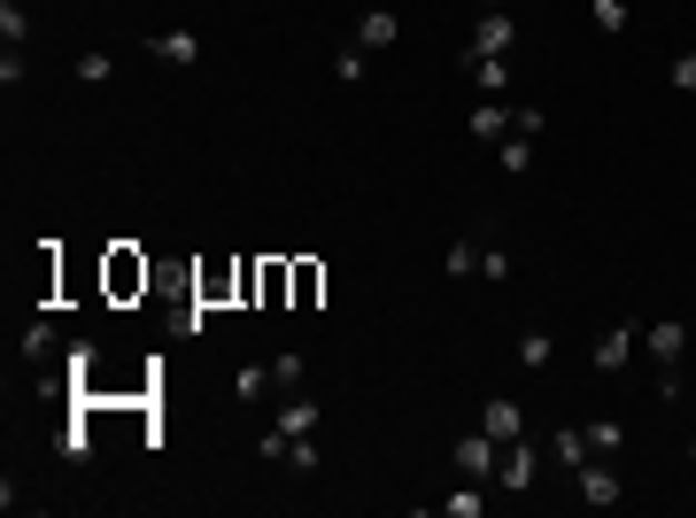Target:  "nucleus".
I'll list each match as a JSON object with an SVG mask.
<instances>
[{
    "label": "nucleus",
    "mask_w": 696,
    "mask_h": 518,
    "mask_svg": "<svg viewBox=\"0 0 696 518\" xmlns=\"http://www.w3.org/2000/svg\"><path fill=\"white\" fill-rule=\"evenodd\" d=\"M682 348H689V318H658V326H643V356L658 363V395H682Z\"/></svg>",
    "instance_id": "obj_1"
},
{
    "label": "nucleus",
    "mask_w": 696,
    "mask_h": 518,
    "mask_svg": "<svg viewBox=\"0 0 696 518\" xmlns=\"http://www.w3.org/2000/svg\"><path fill=\"white\" fill-rule=\"evenodd\" d=\"M496 457H504V441H496L488 426H473V434H457V449H449V465H457V480H496Z\"/></svg>",
    "instance_id": "obj_2"
},
{
    "label": "nucleus",
    "mask_w": 696,
    "mask_h": 518,
    "mask_svg": "<svg viewBox=\"0 0 696 518\" xmlns=\"http://www.w3.org/2000/svg\"><path fill=\"white\" fill-rule=\"evenodd\" d=\"M573 488H580L588 511H612V504L627 496V488H619V457H588V465L573 472Z\"/></svg>",
    "instance_id": "obj_3"
},
{
    "label": "nucleus",
    "mask_w": 696,
    "mask_h": 518,
    "mask_svg": "<svg viewBox=\"0 0 696 518\" xmlns=\"http://www.w3.org/2000/svg\"><path fill=\"white\" fill-rule=\"evenodd\" d=\"M465 47H473V54H511V47H519V23H511V8H480Z\"/></svg>",
    "instance_id": "obj_4"
},
{
    "label": "nucleus",
    "mask_w": 696,
    "mask_h": 518,
    "mask_svg": "<svg viewBox=\"0 0 696 518\" xmlns=\"http://www.w3.org/2000/svg\"><path fill=\"white\" fill-rule=\"evenodd\" d=\"M318 418H326V402H318L310 387H295V395H279V418H271V426H279L287 441H302V434H318Z\"/></svg>",
    "instance_id": "obj_5"
},
{
    "label": "nucleus",
    "mask_w": 696,
    "mask_h": 518,
    "mask_svg": "<svg viewBox=\"0 0 696 518\" xmlns=\"http://www.w3.org/2000/svg\"><path fill=\"white\" fill-rule=\"evenodd\" d=\"M534 472H541V457H534V441H504V457H496V480H504V496H526L534 488Z\"/></svg>",
    "instance_id": "obj_6"
},
{
    "label": "nucleus",
    "mask_w": 696,
    "mask_h": 518,
    "mask_svg": "<svg viewBox=\"0 0 696 518\" xmlns=\"http://www.w3.org/2000/svg\"><path fill=\"white\" fill-rule=\"evenodd\" d=\"M465 78H473V93H480V101H504L511 62H504V54H473V47H465Z\"/></svg>",
    "instance_id": "obj_7"
},
{
    "label": "nucleus",
    "mask_w": 696,
    "mask_h": 518,
    "mask_svg": "<svg viewBox=\"0 0 696 518\" xmlns=\"http://www.w3.org/2000/svg\"><path fill=\"white\" fill-rule=\"evenodd\" d=\"M402 39V16L395 8H364V23H356V47H371V54H387Z\"/></svg>",
    "instance_id": "obj_8"
},
{
    "label": "nucleus",
    "mask_w": 696,
    "mask_h": 518,
    "mask_svg": "<svg viewBox=\"0 0 696 518\" xmlns=\"http://www.w3.org/2000/svg\"><path fill=\"white\" fill-rule=\"evenodd\" d=\"M480 426H488L496 441H519V434H526V410L511 402V395H488V402H480Z\"/></svg>",
    "instance_id": "obj_9"
},
{
    "label": "nucleus",
    "mask_w": 696,
    "mask_h": 518,
    "mask_svg": "<svg viewBox=\"0 0 696 518\" xmlns=\"http://www.w3.org/2000/svg\"><path fill=\"white\" fill-rule=\"evenodd\" d=\"M148 54H156V62H171V70H186V62H201V31H156V39H148Z\"/></svg>",
    "instance_id": "obj_10"
},
{
    "label": "nucleus",
    "mask_w": 696,
    "mask_h": 518,
    "mask_svg": "<svg viewBox=\"0 0 696 518\" xmlns=\"http://www.w3.org/2000/svg\"><path fill=\"white\" fill-rule=\"evenodd\" d=\"M465 132H473V140H488V148H496V140H511V109H504V101H480V109H473V117H465Z\"/></svg>",
    "instance_id": "obj_11"
},
{
    "label": "nucleus",
    "mask_w": 696,
    "mask_h": 518,
    "mask_svg": "<svg viewBox=\"0 0 696 518\" xmlns=\"http://www.w3.org/2000/svg\"><path fill=\"white\" fill-rule=\"evenodd\" d=\"M264 395H279V387H271V363H240V371H232V402L256 410Z\"/></svg>",
    "instance_id": "obj_12"
},
{
    "label": "nucleus",
    "mask_w": 696,
    "mask_h": 518,
    "mask_svg": "<svg viewBox=\"0 0 696 518\" xmlns=\"http://www.w3.org/2000/svg\"><path fill=\"white\" fill-rule=\"evenodd\" d=\"M549 457H557L565 472H580V465L596 457V449H588V426H557V434H549Z\"/></svg>",
    "instance_id": "obj_13"
},
{
    "label": "nucleus",
    "mask_w": 696,
    "mask_h": 518,
    "mask_svg": "<svg viewBox=\"0 0 696 518\" xmlns=\"http://www.w3.org/2000/svg\"><path fill=\"white\" fill-rule=\"evenodd\" d=\"M627 356H635V326L596 333V371H627Z\"/></svg>",
    "instance_id": "obj_14"
},
{
    "label": "nucleus",
    "mask_w": 696,
    "mask_h": 518,
    "mask_svg": "<svg viewBox=\"0 0 696 518\" xmlns=\"http://www.w3.org/2000/svg\"><path fill=\"white\" fill-rule=\"evenodd\" d=\"M271 387H279V395L310 387V356H302V348H279V356H271Z\"/></svg>",
    "instance_id": "obj_15"
},
{
    "label": "nucleus",
    "mask_w": 696,
    "mask_h": 518,
    "mask_svg": "<svg viewBox=\"0 0 696 518\" xmlns=\"http://www.w3.org/2000/svg\"><path fill=\"white\" fill-rule=\"evenodd\" d=\"M54 457H62V465H86V457H93V434H86V418H70V426L54 434Z\"/></svg>",
    "instance_id": "obj_16"
},
{
    "label": "nucleus",
    "mask_w": 696,
    "mask_h": 518,
    "mask_svg": "<svg viewBox=\"0 0 696 518\" xmlns=\"http://www.w3.org/2000/svg\"><path fill=\"white\" fill-rule=\"evenodd\" d=\"M588 23H596L604 39H619V31L635 23V8H627V0H588Z\"/></svg>",
    "instance_id": "obj_17"
},
{
    "label": "nucleus",
    "mask_w": 696,
    "mask_h": 518,
    "mask_svg": "<svg viewBox=\"0 0 696 518\" xmlns=\"http://www.w3.org/2000/svg\"><path fill=\"white\" fill-rule=\"evenodd\" d=\"M364 70H371V47H356V39L334 47V78H341V86H364Z\"/></svg>",
    "instance_id": "obj_18"
},
{
    "label": "nucleus",
    "mask_w": 696,
    "mask_h": 518,
    "mask_svg": "<svg viewBox=\"0 0 696 518\" xmlns=\"http://www.w3.org/2000/svg\"><path fill=\"white\" fill-rule=\"evenodd\" d=\"M109 287H117V295L148 287V263H132V248H117V256H109Z\"/></svg>",
    "instance_id": "obj_19"
},
{
    "label": "nucleus",
    "mask_w": 696,
    "mask_h": 518,
    "mask_svg": "<svg viewBox=\"0 0 696 518\" xmlns=\"http://www.w3.org/2000/svg\"><path fill=\"white\" fill-rule=\"evenodd\" d=\"M588 449H596V457H619V449H627V426H619V418H588Z\"/></svg>",
    "instance_id": "obj_20"
},
{
    "label": "nucleus",
    "mask_w": 696,
    "mask_h": 518,
    "mask_svg": "<svg viewBox=\"0 0 696 518\" xmlns=\"http://www.w3.org/2000/svg\"><path fill=\"white\" fill-rule=\"evenodd\" d=\"M496 163H504V178H526V171H534V140H519V132L496 140Z\"/></svg>",
    "instance_id": "obj_21"
},
{
    "label": "nucleus",
    "mask_w": 696,
    "mask_h": 518,
    "mask_svg": "<svg viewBox=\"0 0 696 518\" xmlns=\"http://www.w3.org/2000/svg\"><path fill=\"white\" fill-rule=\"evenodd\" d=\"M549 356H557V333H549V326H534V333L519 341V363H526V371H541Z\"/></svg>",
    "instance_id": "obj_22"
},
{
    "label": "nucleus",
    "mask_w": 696,
    "mask_h": 518,
    "mask_svg": "<svg viewBox=\"0 0 696 518\" xmlns=\"http://www.w3.org/2000/svg\"><path fill=\"white\" fill-rule=\"evenodd\" d=\"M54 348H62V333H54V326H47V318H39V326H31V333H23V363H47V356H54Z\"/></svg>",
    "instance_id": "obj_23"
},
{
    "label": "nucleus",
    "mask_w": 696,
    "mask_h": 518,
    "mask_svg": "<svg viewBox=\"0 0 696 518\" xmlns=\"http://www.w3.org/2000/svg\"><path fill=\"white\" fill-rule=\"evenodd\" d=\"M0 39H8V47H23V39H31V16H23V0H0Z\"/></svg>",
    "instance_id": "obj_24"
},
{
    "label": "nucleus",
    "mask_w": 696,
    "mask_h": 518,
    "mask_svg": "<svg viewBox=\"0 0 696 518\" xmlns=\"http://www.w3.org/2000/svg\"><path fill=\"white\" fill-rule=\"evenodd\" d=\"M441 511H449V518H480V511H488V496H480V480H465V488H457V496H449Z\"/></svg>",
    "instance_id": "obj_25"
},
{
    "label": "nucleus",
    "mask_w": 696,
    "mask_h": 518,
    "mask_svg": "<svg viewBox=\"0 0 696 518\" xmlns=\"http://www.w3.org/2000/svg\"><path fill=\"white\" fill-rule=\"evenodd\" d=\"M318 287H326V271H318V263H295V310H310Z\"/></svg>",
    "instance_id": "obj_26"
},
{
    "label": "nucleus",
    "mask_w": 696,
    "mask_h": 518,
    "mask_svg": "<svg viewBox=\"0 0 696 518\" xmlns=\"http://www.w3.org/2000/svg\"><path fill=\"white\" fill-rule=\"evenodd\" d=\"M511 132H519V140H541V132H549V117H541L534 101H519V109H511Z\"/></svg>",
    "instance_id": "obj_27"
},
{
    "label": "nucleus",
    "mask_w": 696,
    "mask_h": 518,
    "mask_svg": "<svg viewBox=\"0 0 696 518\" xmlns=\"http://www.w3.org/2000/svg\"><path fill=\"white\" fill-rule=\"evenodd\" d=\"M78 78H86V86H109V78H117V54H78Z\"/></svg>",
    "instance_id": "obj_28"
},
{
    "label": "nucleus",
    "mask_w": 696,
    "mask_h": 518,
    "mask_svg": "<svg viewBox=\"0 0 696 518\" xmlns=\"http://www.w3.org/2000/svg\"><path fill=\"white\" fill-rule=\"evenodd\" d=\"M480 271V248L473 240H449V279H473Z\"/></svg>",
    "instance_id": "obj_29"
},
{
    "label": "nucleus",
    "mask_w": 696,
    "mask_h": 518,
    "mask_svg": "<svg viewBox=\"0 0 696 518\" xmlns=\"http://www.w3.org/2000/svg\"><path fill=\"white\" fill-rule=\"evenodd\" d=\"M666 78H674V93H696V47H689V54H674V62H666Z\"/></svg>",
    "instance_id": "obj_30"
},
{
    "label": "nucleus",
    "mask_w": 696,
    "mask_h": 518,
    "mask_svg": "<svg viewBox=\"0 0 696 518\" xmlns=\"http://www.w3.org/2000/svg\"><path fill=\"white\" fill-rule=\"evenodd\" d=\"M480 279L504 287V279H511V248H480Z\"/></svg>",
    "instance_id": "obj_31"
},
{
    "label": "nucleus",
    "mask_w": 696,
    "mask_h": 518,
    "mask_svg": "<svg viewBox=\"0 0 696 518\" xmlns=\"http://www.w3.org/2000/svg\"><path fill=\"white\" fill-rule=\"evenodd\" d=\"M256 457H264V465H287V434L264 426V434H256Z\"/></svg>",
    "instance_id": "obj_32"
},
{
    "label": "nucleus",
    "mask_w": 696,
    "mask_h": 518,
    "mask_svg": "<svg viewBox=\"0 0 696 518\" xmlns=\"http://www.w3.org/2000/svg\"><path fill=\"white\" fill-rule=\"evenodd\" d=\"M318 457H326V449H318L310 434H302V441H287V465H295V472H318Z\"/></svg>",
    "instance_id": "obj_33"
},
{
    "label": "nucleus",
    "mask_w": 696,
    "mask_h": 518,
    "mask_svg": "<svg viewBox=\"0 0 696 518\" xmlns=\"http://www.w3.org/2000/svg\"><path fill=\"white\" fill-rule=\"evenodd\" d=\"M23 70H31V62H23V47H8V54H0V86L16 93V86H23Z\"/></svg>",
    "instance_id": "obj_34"
},
{
    "label": "nucleus",
    "mask_w": 696,
    "mask_h": 518,
    "mask_svg": "<svg viewBox=\"0 0 696 518\" xmlns=\"http://www.w3.org/2000/svg\"><path fill=\"white\" fill-rule=\"evenodd\" d=\"M480 8H504V0H480Z\"/></svg>",
    "instance_id": "obj_35"
}]
</instances>
